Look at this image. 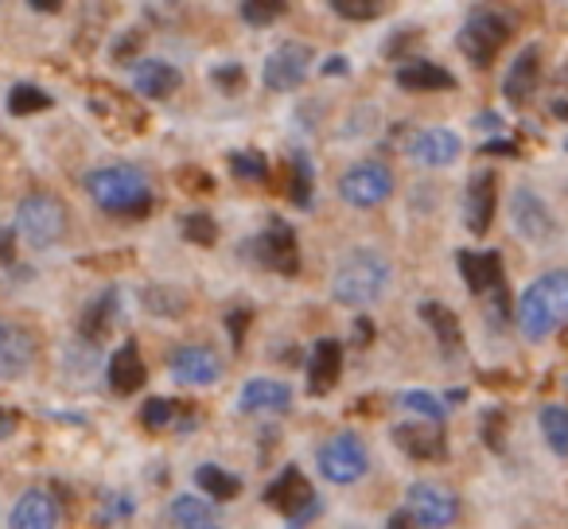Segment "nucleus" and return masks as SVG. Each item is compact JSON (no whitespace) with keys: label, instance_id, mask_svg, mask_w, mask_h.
I'll list each match as a JSON object with an SVG mask.
<instances>
[{"label":"nucleus","instance_id":"2eb2a0df","mask_svg":"<svg viewBox=\"0 0 568 529\" xmlns=\"http://www.w3.org/2000/svg\"><path fill=\"white\" fill-rule=\"evenodd\" d=\"M537 87H541V51L521 48L518 59H514L510 71H506V79H503V94H506V102L526 105L529 98L537 94Z\"/></svg>","mask_w":568,"mask_h":529},{"label":"nucleus","instance_id":"b1692460","mask_svg":"<svg viewBox=\"0 0 568 529\" xmlns=\"http://www.w3.org/2000/svg\"><path fill=\"white\" fill-rule=\"evenodd\" d=\"M420 319H425V324L436 332V343H440V350L448 358H456L459 350H464V327H459L456 312H448L444 304H436V301H425V304H420Z\"/></svg>","mask_w":568,"mask_h":529},{"label":"nucleus","instance_id":"e433bc0d","mask_svg":"<svg viewBox=\"0 0 568 529\" xmlns=\"http://www.w3.org/2000/svg\"><path fill=\"white\" fill-rule=\"evenodd\" d=\"M144 304H149L152 312H160V316H175V312L187 308V301H183L180 293H172V288H160V285H152L149 293H144Z\"/></svg>","mask_w":568,"mask_h":529},{"label":"nucleus","instance_id":"c03bdc74","mask_svg":"<svg viewBox=\"0 0 568 529\" xmlns=\"http://www.w3.org/2000/svg\"><path fill=\"white\" fill-rule=\"evenodd\" d=\"M483 156H518V149H514L510 141H490V144H483Z\"/></svg>","mask_w":568,"mask_h":529},{"label":"nucleus","instance_id":"58836bf2","mask_svg":"<svg viewBox=\"0 0 568 529\" xmlns=\"http://www.w3.org/2000/svg\"><path fill=\"white\" fill-rule=\"evenodd\" d=\"M230 167H234V175H242V180H261L268 160L261 156V152H230Z\"/></svg>","mask_w":568,"mask_h":529},{"label":"nucleus","instance_id":"1a4fd4ad","mask_svg":"<svg viewBox=\"0 0 568 529\" xmlns=\"http://www.w3.org/2000/svg\"><path fill=\"white\" fill-rule=\"evenodd\" d=\"M253 250H257V261L265 265V269L281 273V277H293L296 269H301V245H296V234L288 222L273 218L265 230L257 234V242H253Z\"/></svg>","mask_w":568,"mask_h":529},{"label":"nucleus","instance_id":"a211bd4d","mask_svg":"<svg viewBox=\"0 0 568 529\" xmlns=\"http://www.w3.org/2000/svg\"><path fill=\"white\" fill-rule=\"evenodd\" d=\"M9 526L12 529H55L59 526V502L48 495V490H24L17 498L9 513Z\"/></svg>","mask_w":568,"mask_h":529},{"label":"nucleus","instance_id":"6ab92c4d","mask_svg":"<svg viewBox=\"0 0 568 529\" xmlns=\"http://www.w3.org/2000/svg\"><path fill=\"white\" fill-rule=\"evenodd\" d=\"M339 374H343V343L339 339H320L312 347L308 358V389L312 394H332L339 386Z\"/></svg>","mask_w":568,"mask_h":529},{"label":"nucleus","instance_id":"c9c22d12","mask_svg":"<svg viewBox=\"0 0 568 529\" xmlns=\"http://www.w3.org/2000/svg\"><path fill=\"white\" fill-rule=\"evenodd\" d=\"M327 9L343 20H374L382 12V0H332Z\"/></svg>","mask_w":568,"mask_h":529},{"label":"nucleus","instance_id":"39448f33","mask_svg":"<svg viewBox=\"0 0 568 529\" xmlns=\"http://www.w3.org/2000/svg\"><path fill=\"white\" fill-rule=\"evenodd\" d=\"M265 502L273 506V510H281L293 529L308 526L320 513V498H316V490H312V482L301 475V467H284L265 487Z\"/></svg>","mask_w":568,"mask_h":529},{"label":"nucleus","instance_id":"7c9ffc66","mask_svg":"<svg viewBox=\"0 0 568 529\" xmlns=\"http://www.w3.org/2000/svg\"><path fill=\"white\" fill-rule=\"evenodd\" d=\"M537 420H541V433H545V440H549V448L557 451V456H568V409L565 405H545Z\"/></svg>","mask_w":568,"mask_h":529},{"label":"nucleus","instance_id":"5701e85b","mask_svg":"<svg viewBox=\"0 0 568 529\" xmlns=\"http://www.w3.org/2000/svg\"><path fill=\"white\" fill-rule=\"evenodd\" d=\"M459 152H464V141H459V133H452V129H425V133L413 141V156L428 167L456 164Z\"/></svg>","mask_w":568,"mask_h":529},{"label":"nucleus","instance_id":"f257e3e1","mask_svg":"<svg viewBox=\"0 0 568 529\" xmlns=\"http://www.w3.org/2000/svg\"><path fill=\"white\" fill-rule=\"evenodd\" d=\"M568 324V273H541L518 301V327L529 343L549 339L557 327Z\"/></svg>","mask_w":568,"mask_h":529},{"label":"nucleus","instance_id":"aec40b11","mask_svg":"<svg viewBox=\"0 0 568 529\" xmlns=\"http://www.w3.org/2000/svg\"><path fill=\"white\" fill-rule=\"evenodd\" d=\"M144 382H149V370H144L141 347H136V339H125L118 350H113V358H110V386H113V394L129 397V394H136Z\"/></svg>","mask_w":568,"mask_h":529},{"label":"nucleus","instance_id":"4be33fe9","mask_svg":"<svg viewBox=\"0 0 568 529\" xmlns=\"http://www.w3.org/2000/svg\"><path fill=\"white\" fill-rule=\"evenodd\" d=\"M288 405H293V389L273 378L245 382L242 397H237V409L242 413H281V409H288Z\"/></svg>","mask_w":568,"mask_h":529},{"label":"nucleus","instance_id":"3c124183","mask_svg":"<svg viewBox=\"0 0 568 529\" xmlns=\"http://www.w3.org/2000/svg\"><path fill=\"white\" fill-rule=\"evenodd\" d=\"M347 71V59H327L324 63V74H343Z\"/></svg>","mask_w":568,"mask_h":529},{"label":"nucleus","instance_id":"37998d69","mask_svg":"<svg viewBox=\"0 0 568 529\" xmlns=\"http://www.w3.org/2000/svg\"><path fill=\"white\" fill-rule=\"evenodd\" d=\"M20 425V413L17 409H0V440H9Z\"/></svg>","mask_w":568,"mask_h":529},{"label":"nucleus","instance_id":"20e7f679","mask_svg":"<svg viewBox=\"0 0 568 529\" xmlns=\"http://www.w3.org/2000/svg\"><path fill=\"white\" fill-rule=\"evenodd\" d=\"M506 40H510V20L495 9H479L464 20V28H459V35H456V48L464 51L475 67H490Z\"/></svg>","mask_w":568,"mask_h":529},{"label":"nucleus","instance_id":"9d476101","mask_svg":"<svg viewBox=\"0 0 568 529\" xmlns=\"http://www.w3.org/2000/svg\"><path fill=\"white\" fill-rule=\"evenodd\" d=\"M308 67H312V51L304 48V43H281V48L265 59V67H261V79H265V87L276 90V94H293V90L304 87V79H308Z\"/></svg>","mask_w":568,"mask_h":529},{"label":"nucleus","instance_id":"79ce46f5","mask_svg":"<svg viewBox=\"0 0 568 529\" xmlns=\"http://www.w3.org/2000/svg\"><path fill=\"white\" fill-rule=\"evenodd\" d=\"M498 425H503V413L498 409H490V417H487V444L490 448H503V433H498Z\"/></svg>","mask_w":568,"mask_h":529},{"label":"nucleus","instance_id":"ea45409f","mask_svg":"<svg viewBox=\"0 0 568 529\" xmlns=\"http://www.w3.org/2000/svg\"><path fill=\"white\" fill-rule=\"evenodd\" d=\"M214 87L219 90H242L245 87V71L237 63H226L214 71Z\"/></svg>","mask_w":568,"mask_h":529},{"label":"nucleus","instance_id":"9b49d317","mask_svg":"<svg viewBox=\"0 0 568 529\" xmlns=\"http://www.w3.org/2000/svg\"><path fill=\"white\" fill-rule=\"evenodd\" d=\"M405 502H409V518L417 521V526L425 529H444L456 521L459 506H456V495L444 487H436V482H413L409 495H405Z\"/></svg>","mask_w":568,"mask_h":529},{"label":"nucleus","instance_id":"473e14b6","mask_svg":"<svg viewBox=\"0 0 568 529\" xmlns=\"http://www.w3.org/2000/svg\"><path fill=\"white\" fill-rule=\"evenodd\" d=\"M284 0H245V4H237V12H242V20L245 24H253V28H268L273 20H281L284 17Z\"/></svg>","mask_w":568,"mask_h":529},{"label":"nucleus","instance_id":"393cba45","mask_svg":"<svg viewBox=\"0 0 568 529\" xmlns=\"http://www.w3.org/2000/svg\"><path fill=\"white\" fill-rule=\"evenodd\" d=\"M397 87L402 90H452L456 87V74L444 71L436 63H425V59H409V63L397 67Z\"/></svg>","mask_w":568,"mask_h":529},{"label":"nucleus","instance_id":"c756f323","mask_svg":"<svg viewBox=\"0 0 568 529\" xmlns=\"http://www.w3.org/2000/svg\"><path fill=\"white\" fill-rule=\"evenodd\" d=\"M51 110V94L32 82H20V87L9 90V113L12 118H28V113H43Z\"/></svg>","mask_w":568,"mask_h":529},{"label":"nucleus","instance_id":"09e8293b","mask_svg":"<svg viewBox=\"0 0 568 529\" xmlns=\"http://www.w3.org/2000/svg\"><path fill=\"white\" fill-rule=\"evenodd\" d=\"M28 9H36V12H59L63 4H59V0H28Z\"/></svg>","mask_w":568,"mask_h":529},{"label":"nucleus","instance_id":"49530a36","mask_svg":"<svg viewBox=\"0 0 568 529\" xmlns=\"http://www.w3.org/2000/svg\"><path fill=\"white\" fill-rule=\"evenodd\" d=\"M180 183H187V187H211V175H203V172H180Z\"/></svg>","mask_w":568,"mask_h":529},{"label":"nucleus","instance_id":"7ed1b4c3","mask_svg":"<svg viewBox=\"0 0 568 529\" xmlns=\"http://www.w3.org/2000/svg\"><path fill=\"white\" fill-rule=\"evenodd\" d=\"M389 261L374 250H355L332 277V296L347 308H366L389 288Z\"/></svg>","mask_w":568,"mask_h":529},{"label":"nucleus","instance_id":"dca6fc26","mask_svg":"<svg viewBox=\"0 0 568 529\" xmlns=\"http://www.w3.org/2000/svg\"><path fill=\"white\" fill-rule=\"evenodd\" d=\"M459 273H464L467 288H471L475 296L483 293H498L503 288V253L498 250H464L459 253Z\"/></svg>","mask_w":568,"mask_h":529},{"label":"nucleus","instance_id":"4468645a","mask_svg":"<svg viewBox=\"0 0 568 529\" xmlns=\"http://www.w3.org/2000/svg\"><path fill=\"white\" fill-rule=\"evenodd\" d=\"M510 218H514V230H518L521 237H529V242H549V237L557 234L549 206H545L541 199H537L529 187L514 191V199H510Z\"/></svg>","mask_w":568,"mask_h":529},{"label":"nucleus","instance_id":"412c9836","mask_svg":"<svg viewBox=\"0 0 568 529\" xmlns=\"http://www.w3.org/2000/svg\"><path fill=\"white\" fill-rule=\"evenodd\" d=\"M183 82V74L175 71L172 63H164V59H141V63L133 67V87L136 94L152 98V102H160V98L175 94Z\"/></svg>","mask_w":568,"mask_h":529},{"label":"nucleus","instance_id":"603ef678","mask_svg":"<svg viewBox=\"0 0 568 529\" xmlns=\"http://www.w3.org/2000/svg\"><path fill=\"white\" fill-rule=\"evenodd\" d=\"M358 343H371V319H358Z\"/></svg>","mask_w":568,"mask_h":529},{"label":"nucleus","instance_id":"cd10ccee","mask_svg":"<svg viewBox=\"0 0 568 529\" xmlns=\"http://www.w3.org/2000/svg\"><path fill=\"white\" fill-rule=\"evenodd\" d=\"M172 521H175V529H222L219 513H214L206 502H199L195 495L175 498V502H172Z\"/></svg>","mask_w":568,"mask_h":529},{"label":"nucleus","instance_id":"2f4dec72","mask_svg":"<svg viewBox=\"0 0 568 529\" xmlns=\"http://www.w3.org/2000/svg\"><path fill=\"white\" fill-rule=\"evenodd\" d=\"M28 366H32V339H28L24 332H17L12 347L4 350V358H0V378H20Z\"/></svg>","mask_w":568,"mask_h":529},{"label":"nucleus","instance_id":"a18cd8bd","mask_svg":"<svg viewBox=\"0 0 568 529\" xmlns=\"http://www.w3.org/2000/svg\"><path fill=\"white\" fill-rule=\"evenodd\" d=\"M386 529H417V521L409 518V510H397L394 518L386 521Z\"/></svg>","mask_w":568,"mask_h":529},{"label":"nucleus","instance_id":"f704fd0d","mask_svg":"<svg viewBox=\"0 0 568 529\" xmlns=\"http://www.w3.org/2000/svg\"><path fill=\"white\" fill-rule=\"evenodd\" d=\"M183 237H187V242H195V245H214V242H219V222H214L206 211L183 214Z\"/></svg>","mask_w":568,"mask_h":529},{"label":"nucleus","instance_id":"f03ea898","mask_svg":"<svg viewBox=\"0 0 568 529\" xmlns=\"http://www.w3.org/2000/svg\"><path fill=\"white\" fill-rule=\"evenodd\" d=\"M87 191L102 211L121 214V218H141L152 206L149 175L133 164H110L87 175Z\"/></svg>","mask_w":568,"mask_h":529},{"label":"nucleus","instance_id":"6e6552de","mask_svg":"<svg viewBox=\"0 0 568 529\" xmlns=\"http://www.w3.org/2000/svg\"><path fill=\"white\" fill-rule=\"evenodd\" d=\"M339 195L351 206H378L394 195V175H389L386 164L366 160V164H355L339 175Z\"/></svg>","mask_w":568,"mask_h":529},{"label":"nucleus","instance_id":"a878e982","mask_svg":"<svg viewBox=\"0 0 568 529\" xmlns=\"http://www.w3.org/2000/svg\"><path fill=\"white\" fill-rule=\"evenodd\" d=\"M113 319H118V293H102L87 312H82V339L87 343H102L110 335Z\"/></svg>","mask_w":568,"mask_h":529},{"label":"nucleus","instance_id":"f8f14e48","mask_svg":"<svg viewBox=\"0 0 568 529\" xmlns=\"http://www.w3.org/2000/svg\"><path fill=\"white\" fill-rule=\"evenodd\" d=\"M394 444L409 459H420V464H436V459L448 456L444 425H433V420H405V425H394Z\"/></svg>","mask_w":568,"mask_h":529},{"label":"nucleus","instance_id":"c85d7f7f","mask_svg":"<svg viewBox=\"0 0 568 529\" xmlns=\"http://www.w3.org/2000/svg\"><path fill=\"white\" fill-rule=\"evenodd\" d=\"M288 199L296 206H312V160L308 152H293L288 156Z\"/></svg>","mask_w":568,"mask_h":529},{"label":"nucleus","instance_id":"a19ab883","mask_svg":"<svg viewBox=\"0 0 568 529\" xmlns=\"http://www.w3.org/2000/svg\"><path fill=\"white\" fill-rule=\"evenodd\" d=\"M226 327L234 332V347H242V335H245V327H250V312H245V308L230 312V316H226Z\"/></svg>","mask_w":568,"mask_h":529},{"label":"nucleus","instance_id":"4c0bfd02","mask_svg":"<svg viewBox=\"0 0 568 529\" xmlns=\"http://www.w3.org/2000/svg\"><path fill=\"white\" fill-rule=\"evenodd\" d=\"M141 420H144V428H168L175 420V401H168V397H149L141 409Z\"/></svg>","mask_w":568,"mask_h":529},{"label":"nucleus","instance_id":"f3484780","mask_svg":"<svg viewBox=\"0 0 568 529\" xmlns=\"http://www.w3.org/2000/svg\"><path fill=\"white\" fill-rule=\"evenodd\" d=\"M172 374L183 386H211V382H219L222 363L211 347H180L172 355Z\"/></svg>","mask_w":568,"mask_h":529},{"label":"nucleus","instance_id":"de8ad7c7","mask_svg":"<svg viewBox=\"0 0 568 529\" xmlns=\"http://www.w3.org/2000/svg\"><path fill=\"white\" fill-rule=\"evenodd\" d=\"M0 261H12V230H0Z\"/></svg>","mask_w":568,"mask_h":529},{"label":"nucleus","instance_id":"72a5a7b5","mask_svg":"<svg viewBox=\"0 0 568 529\" xmlns=\"http://www.w3.org/2000/svg\"><path fill=\"white\" fill-rule=\"evenodd\" d=\"M402 405L409 413H417L420 420H433V425H444V417H448L440 397L425 394V389H409V394H402Z\"/></svg>","mask_w":568,"mask_h":529},{"label":"nucleus","instance_id":"0eeeda50","mask_svg":"<svg viewBox=\"0 0 568 529\" xmlns=\"http://www.w3.org/2000/svg\"><path fill=\"white\" fill-rule=\"evenodd\" d=\"M316 464H320V471H324V479L355 482V479H363L366 467H371V451H366V444L358 440V436L343 433V436H332V440L316 451Z\"/></svg>","mask_w":568,"mask_h":529},{"label":"nucleus","instance_id":"8fccbe9b","mask_svg":"<svg viewBox=\"0 0 568 529\" xmlns=\"http://www.w3.org/2000/svg\"><path fill=\"white\" fill-rule=\"evenodd\" d=\"M12 335H17V332H12V327L0 324V358H4V350L12 347Z\"/></svg>","mask_w":568,"mask_h":529},{"label":"nucleus","instance_id":"423d86ee","mask_svg":"<svg viewBox=\"0 0 568 529\" xmlns=\"http://www.w3.org/2000/svg\"><path fill=\"white\" fill-rule=\"evenodd\" d=\"M17 230L28 245L48 250L67 234V206L55 195H28L17 206Z\"/></svg>","mask_w":568,"mask_h":529},{"label":"nucleus","instance_id":"bb28decb","mask_svg":"<svg viewBox=\"0 0 568 529\" xmlns=\"http://www.w3.org/2000/svg\"><path fill=\"white\" fill-rule=\"evenodd\" d=\"M195 487L203 490L206 498H214V502H230V498L242 495V479L237 475H230L226 467L219 464H203L195 471Z\"/></svg>","mask_w":568,"mask_h":529},{"label":"nucleus","instance_id":"ddd939ff","mask_svg":"<svg viewBox=\"0 0 568 529\" xmlns=\"http://www.w3.org/2000/svg\"><path fill=\"white\" fill-rule=\"evenodd\" d=\"M495 206H498V180L495 172H475L467 183V199H464V226L471 234H487L490 222H495Z\"/></svg>","mask_w":568,"mask_h":529}]
</instances>
